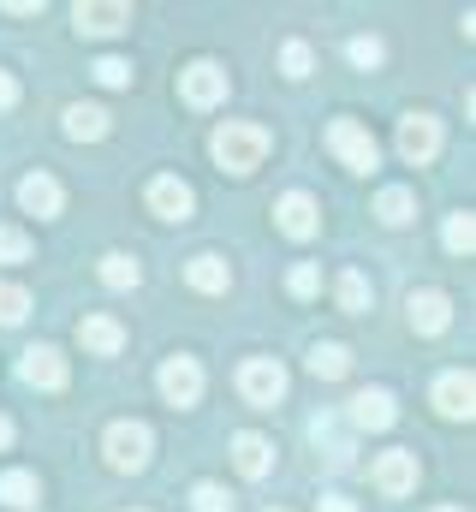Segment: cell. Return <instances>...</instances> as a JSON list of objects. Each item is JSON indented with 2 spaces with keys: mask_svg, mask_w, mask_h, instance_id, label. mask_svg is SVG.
Wrapping results in <instances>:
<instances>
[{
  "mask_svg": "<svg viewBox=\"0 0 476 512\" xmlns=\"http://www.w3.org/2000/svg\"><path fill=\"white\" fill-rule=\"evenodd\" d=\"M18 102V84H12V72H0V108H12Z\"/></svg>",
  "mask_w": 476,
  "mask_h": 512,
  "instance_id": "d590c367",
  "label": "cell"
},
{
  "mask_svg": "<svg viewBox=\"0 0 476 512\" xmlns=\"http://www.w3.org/2000/svg\"><path fill=\"white\" fill-rule=\"evenodd\" d=\"M36 495H42V489H36V477H30V471H0V507H36Z\"/></svg>",
  "mask_w": 476,
  "mask_h": 512,
  "instance_id": "603a6c76",
  "label": "cell"
},
{
  "mask_svg": "<svg viewBox=\"0 0 476 512\" xmlns=\"http://www.w3.org/2000/svg\"><path fill=\"white\" fill-rule=\"evenodd\" d=\"M179 96H185L191 108H215V102H227V72H221L215 60H191V66L179 72Z\"/></svg>",
  "mask_w": 476,
  "mask_h": 512,
  "instance_id": "8992f818",
  "label": "cell"
},
{
  "mask_svg": "<svg viewBox=\"0 0 476 512\" xmlns=\"http://www.w3.org/2000/svg\"><path fill=\"white\" fill-rule=\"evenodd\" d=\"M346 417H352V429H393L399 405H393V393H387V387H363Z\"/></svg>",
  "mask_w": 476,
  "mask_h": 512,
  "instance_id": "9a60e30c",
  "label": "cell"
},
{
  "mask_svg": "<svg viewBox=\"0 0 476 512\" xmlns=\"http://www.w3.org/2000/svg\"><path fill=\"white\" fill-rule=\"evenodd\" d=\"M328 149L340 155V167H352V173H375V137L357 126V120H334V126H328Z\"/></svg>",
  "mask_w": 476,
  "mask_h": 512,
  "instance_id": "5b68a950",
  "label": "cell"
},
{
  "mask_svg": "<svg viewBox=\"0 0 476 512\" xmlns=\"http://www.w3.org/2000/svg\"><path fill=\"white\" fill-rule=\"evenodd\" d=\"M375 489L381 495H411L417 489V453H381L375 459Z\"/></svg>",
  "mask_w": 476,
  "mask_h": 512,
  "instance_id": "2e32d148",
  "label": "cell"
},
{
  "mask_svg": "<svg viewBox=\"0 0 476 512\" xmlns=\"http://www.w3.org/2000/svg\"><path fill=\"white\" fill-rule=\"evenodd\" d=\"M268 512H280V507H268Z\"/></svg>",
  "mask_w": 476,
  "mask_h": 512,
  "instance_id": "f35d334b",
  "label": "cell"
},
{
  "mask_svg": "<svg viewBox=\"0 0 476 512\" xmlns=\"http://www.w3.org/2000/svg\"><path fill=\"white\" fill-rule=\"evenodd\" d=\"M18 203H24V215L54 221V215L66 209V191H60V179H54V173H24V179H18Z\"/></svg>",
  "mask_w": 476,
  "mask_h": 512,
  "instance_id": "4fadbf2b",
  "label": "cell"
},
{
  "mask_svg": "<svg viewBox=\"0 0 476 512\" xmlns=\"http://www.w3.org/2000/svg\"><path fill=\"white\" fill-rule=\"evenodd\" d=\"M191 512H233V495L221 483H197L191 489Z\"/></svg>",
  "mask_w": 476,
  "mask_h": 512,
  "instance_id": "f546056e",
  "label": "cell"
},
{
  "mask_svg": "<svg viewBox=\"0 0 476 512\" xmlns=\"http://www.w3.org/2000/svg\"><path fill=\"white\" fill-rule=\"evenodd\" d=\"M399 155H405L411 167L435 161V155H441V120H435V114H405V120H399Z\"/></svg>",
  "mask_w": 476,
  "mask_h": 512,
  "instance_id": "52a82bcc",
  "label": "cell"
},
{
  "mask_svg": "<svg viewBox=\"0 0 476 512\" xmlns=\"http://www.w3.org/2000/svg\"><path fill=\"white\" fill-rule=\"evenodd\" d=\"M334 298H340L346 316H363V310H369V280H363L357 268H346V274L334 280Z\"/></svg>",
  "mask_w": 476,
  "mask_h": 512,
  "instance_id": "cb8c5ba5",
  "label": "cell"
},
{
  "mask_svg": "<svg viewBox=\"0 0 476 512\" xmlns=\"http://www.w3.org/2000/svg\"><path fill=\"white\" fill-rule=\"evenodd\" d=\"M137 280H143V268H137V262H131V256H102V286H114V292H131V286H137Z\"/></svg>",
  "mask_w": 476,
  "mask_h": 512,
  "instance_id": "d4e9b609",
  "label": "cell"
},
{
  "mask_svg": "<svg viewBox=\"0 0 476 512\" xmlns=\"http://www.w3.org/2000/svg\"><path fill=\"white\" fill-rule=\"evenodd\" d=\"M435 512H459V507H435Z\"/></svg>",
  "mask_w": 476,
  "mask_h": 512,
  "instance_id": "74e56055",
  "label": "cell"
},
{
  "mask_svg": "<svg viewBox=\"0 0 476 512\" xmlns=\"http://www.w3.org/2000/svg\"><path fill=\"white\" fill-rule=\"evenodd\" d=\"M233 465H238V477H268L274 447H268L262 435H233Z\"/></svg>",
  "mask_w": 476,
  "mask_h": 512,
  "instance_id": "ac0fdd59",
  "label": "cell"
},
{
  "mask_svg": "<svg viewBox=\"0 0 476 512\" xmlns=\"http://www.w3.org/2000/svg\"><path fill=\"white\" fill-rule=\"evenodd\" d=\"M274 227H280L286 239H316V227H322L316 197H310V191H286V197L274 203Z\"/></svg>",
  "mask_w": 476,
  "mask_h": 512,
  "instance_id": "9c48e42d",
  "label": "cell"
},
{
  "mask_svg": "<svg viewBox=\"0 0 476 512\" xmlns=\"http://www.w3.org/2000/svg\"><path fill=\"white\" fill-rule=\"evenodd\" d=\"M185 280H191L197 292H227V286H233V268H227V256H191V262H185Z\"/></svg>",
  "mask_w": 476,
  "mask_h": 512,
  "instance_id": "d6986e66",
  "label": "cell"
},
{
  "mask_svg": "<svg viewBox=\"0 0 476 512\" xmlns=\"http://www.w3.org/2000/svg\"><path fill=\"white\" fill-rule=\"evenodd\" d=\"M375 215H381V221H387V227H405V221H411V215H417V197H411V191H405V185H387V191H381V197H375Z\"/></svg>",
  "mask_w": 476,
  "mask_h": 512,
  "instance_id": "7402d4cb",
  "label": "cell"
},
{
  "mask_svg": "<svg viewBox=\"0 0 476 512\" xmlns=\"http://www.w3.org/2000/svg\"><path fill=\"white\" fill-rule=\"evenodd\" d=\"M90 72H96V84H108V90H119V84H131V66H125L119 54H102V60H96Z\"/></svg>",
  "mask_w": 476,
  "mask_h": 512,
  "instance_id": "1f68e13d",
  "label": "cell"
},
{
  "mask_svg": "<svg viewBox=\"0 0 476 512\" xmlns=\"http://www.w3.org/2000/svg\"><path fill=\"white\" fill-rule=\"evenodd\" d=\"M441 245L453 256H471L476 251V221L471 215H447V227H441Z\"/></svg>",
  "mask_w": 476,
  "mask_h": 512,
  "instance_id": "484cf974",
  "label": "cell"
},
{
  "mask_svg": "<svg viewBox=\"0 0 476 512\" xmlns=\"http://www.w3.org/2000/svg\"><path fill=\"white\" fill-rule=\"evenodd\" d=\"M316 512H357V507L346 501V495H322V501H316Z\"/></svg>",
  "mask_w": 476,
  "mask_h": 512,
  "instance_id": "e575fe53",
  "label": "cell"
},
{
  "mask_svg": "<svg viewBox=\"0 0 476 512\" xmlns=\"http://www.w3.org/2000/svg\"><path fill=\"white\" fill-rule=\"evenodd\" d=\"M238 393L250 405H274V399H286V370L274 358H244L238 364Z\"/></svg>",
  "mask_w": 476,
  "mask_h": 512,
  "instance_id": "277c9868",
  "label": "cell"
},
{
  "mask_svg": "<svg viewBox=\"0 0 476 512\" xmlns=\"http://www.w3.org/2000/svg\"><path fill=\"white\" fill-rule=\"evenodd\" d=\"M24 316H30V292L12 286V280H0V328H12V322H24Z\"/></svg>",
  "mask_w": 476,
  "mask_h": 512,
  "instance_id": "4316f807",
  "label": "cell"
},
{
  "mask_svg": "<svg viewBox=\"0 0 476 512\" xmlns=\"http://www.w3.org/2000/svg\"><path fill=\"white\" fill-rule=\"evenodd\" d=\"M6 441H12V423H6V417H0V447H6Z\"/></svg>",
  "mask_w": 476,
  "mask_h": 512,
  "instance_id": "8d00e7d4",
  "label": "cell"
},
{
  "mask_svg": "<svg viewBox=\"0 0 476 512\" xmlns=\"http://www.w3.org/2000/svg\"><path fill=\"white\" fill-rule=\"evenodd\" d=\"M310 66H316L310 42H286V48H280V72H286V78H310Z\"/></svg>",
  "mask_w": 476,
  "mask_h": 512,
  "instance_id": "f1b7e54d",
  "label": "cell"
},
{
  "mask_svg": "<svg viewBox=\"0 0 476 512\" xmlns=\"http://www.w3.org/2000/svg\"><path fill=\"white\" fill-rule=\"evenodd\" d=\"M435 411L447 417V423H465L476 411V382H471V370H447L441 382H435Z\"/></svg>",
  "mask_w": 476,
  "mask_h": 512,
  "instance_id": "7c38bea8",
  "label": "cell"
},
{
  "mask_svg": "<svg viewBox=\"0 0 476 512\" xmlns=\"http://www.w3.org/2000/svg\"><path fill=\"white\" fill-rule=\"evenodd\" d=\"M316 447L328 453V465H352V441H346L334 423H316Z\"/></svg>",
  "mask_w": 476,
  "mask_h": 512,
  "instance_id": "83f0119b",
  "label": "cell"
},
{
  "mask_svg": "<svg viewBox=\"0 0 476 512\" xmlns=\"http://www.w3.org/2000/svg\"><path fill=\"white\" fill-rule=\"evenodd\" d=\"M18 376H24L30 387H42V393H60L72 370H66V352H60V346H30L24 364H18Z\"/></svg>",
  "mask_w": 476,
  "mask_h": 512,
  "instance_id": "8fae6325",
  "label": "cell"
},
{
  "mask_svg": "<svg viewBox=\"0 0 476 512\" xmlns=\"http://www.w3.org/2000/svg\"><path fill=\"white\" fill-rule=\"evenodd\" d=\"M346 54H352V66H381V42H375V36H352Z\"/></svg>",
  "mask_w": 476,
  "mask_h": 512,
  "instance_id": "836d02e7",
  "label": "cell"
},
{
  "mask_svg": "<svg viewBox=\"0 0 476 512\" xmlns=\"http://www.w3.org/2000/svg\"><path fill=\"white\" fill-rule=\"evenodd\" d=\"M72 24H78V36H119L131 24V6L125 0H78Z\"/></svg>",
  "mask_w": 476,
  "mask_h": 512,
  "instance_id": "30bf717a",
  "label": "cell"
},
{
  "mask_svg": "<svg viewBox=\"0 0 476 512\" xmlns=\"http://www.w3.org/2000/svg\"><path fill=\"white\" fill-rule=\"evenodd\" d=\"M286 286H292V298H316V292H322V274H316V262H298V268L286 274Z\"/></svg>",
  "mask_w": 476,
  "mask_h": 512,
  "instance_id": "4dcf8cb0",
  "label": "cell"
},
{
  "mask_svg": "<svg viewBox=\"0 0 476 512\" xmlns=\"http://www.w3.org/2000/svg\"><path fill=\"white\" fill-rule=\"evenodd\" d=\"M66 137H78V143H96V137H108V114H102V108H84V102H72V108H66Z\"/></svg>",
  "mask_w": 476,
  "mask_h": 512,
  "instance_id": "44dd1931",
  "label": "cell"
},
{
  "mask_svg": "<svg viewBox=\"0 0 476 512\" xmlns=\"http://www.w3.org/2000/svg\"><path fill=\"white\" fill-rule=\"evenodd\" d=\"M405 316H411V328H417V334H447L453 304H447V292L423 286V292H411V298H405Z\"/></svg>",
  "mask_w": 476,
  "mask_h": 512,
  "instance_id": "5bb4252c",
  "label": "cell"
},
{
  "mask_svg": "<svg viewBox=\"0 0 476 512\" xmlns=\"http://www.w3.org/2000/svg\"><path fill=\"white\" fill-rule=\"evenodd\" d=\"M0 262H30V239L18 227H0Z\"/></svg>",
  "mask_w": 476,
  "mask_h": 512,
  "instance_id": "d6a6232c",
  "label": "cell"
},
{
  "mask_svg": "<svg viewBox=\"0 0 476 512\" xmlns=\"http://www.w3.org/2000/svg\"><path fill=\"white\" fill-rule=\"evenodd\" d=\"M102 453H108V465H114V471H143V465H149V453H155V435H149V423L119 417L114 429L102 435Z\"/></svg>",
  "mask_w": 476,
  "mask_h": 512,
  "instance_id": "7a4b0ae2",
  "label": "cell"
},
{
  "mask_svg": "<svg viewBox=\"0 0 476 512\" xmlns=\"http://www.w3.org/2000/svg\"><path fill=\"white\" fill-rule=\"evenodd\" d=\"M143 197H149V215H161V221H191V209H197V191L185 179H173V173L149 179Z\"/></svg>",
  "mask_w": 476,
  "mask_h": 512,
  "instance_id": "ba28073f",
  "label": "cell"
},
{
  "mask_svg": "<svg viewBox=\"0 0 476 512\" xmlns=\"http://www.w3.org/2000/svg\"><path fill=\"white\" fill-rule=\"evenodd\" d=\"M310 376H322V382H340V376H352V352H346L340 340H322V346L310 352Z\"/></svg>",
  "mask_w": 476,
  "mask_h": 512,
  "instance_id": "ffe728a7",
  "label": "cell"
},
{
  "mask_svg": "<svg viewBox=\"0 0 476 512\" xmlns=\"http://www.w3.org/2000/svg\"><path fill=\"white\" fill-rule=\"evenodd\" d=\"M209 155L221 161V173H256L262 155H268V131L250 126V120H227L209 137Z\"/></svg>",
  "mask_w": 476,
  "mask_h": 512,
  "instance_id": "6da1fadb",
  "label": "cell"
},
{
  "mask_svg": "<svg viewBox=\"0 0 476 512\" xmlns=\"http://www.w3.org/2000/svg\"><path fill=\"white\" fill-rule=\"evenodd\" d=\"M78 346L96 352V358H114L119 346H125V328H119L114 316H84L78 322Z\"/></svg>",
  "mask_w": 476,
  "mask_h": 512,
  "instance_id": "e0dca14e",
  "label": "cell"
},
{
  "mask_svg": "<svg viewBox=\"0 0 476 512\" xmlns=\"http://www.w3.org/2000/svg\"><path fill=\"white\" fill-rule=\"evenodd\" d=\"M155 387H161V399H167L173 411H185V405H197V399H203V364L179 352V358H167V364H161Z\"/></svg>",
  "mask_w": 476,
  "mask_h": 512,
  "instance_id": "3957f363",
  "label": "cell"
}]
</instances>
